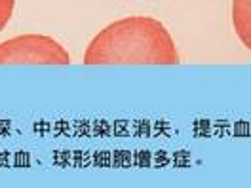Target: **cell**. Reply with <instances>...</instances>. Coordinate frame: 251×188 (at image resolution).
I'll use <instances>...</instances> for the list:
<instances>
[{
    "label": "cell",
    "mask_w": 251,
    "mask_h": 188,
    "mask_svg": "<svg viewBox=\"0 0 251 188\" xmlns=\"http://www.w3.org/2000/svg\"><path fill=\"white\" fill-rule=\"evenodd\" d=\"M172 34L154 17L133 16L105 27L86 47V65H177Z\"/></svg>",
    "instance_id": "6da1fadb"
},
{
    "label": "cell",
    "mask_w": 251,
    "mask_h": 188,
    "mask_svg": "<svg viewBox=\"0 0 251 188\" xmlns=\"http://www.w3.org/2000/svg\"><path fill=\"white\" fill-rule=\"evenodd\" d=\"M71 55L46 34H21L0 44V65H69Z\"/></svg>",
    "instance_id": "7a4b0ae2"
},
{
    "label": "cell",
    "mask_w": 251,
    "mask_h": 188,
    "mask_svg": "<svg viewBox=\"0 0 251 188\" xmlns=\"http://www.w3.org/2000/svg\"><path fill=\"white\" fill-rule=\"evenodd\" d=\"M232 25L240 42L251 51V0H232Z\"/></svg>",
    "instance_id": "3957f363"
},
{
    "label": "cell",
    "mask_w": 251,
    "mask_h": 188,
    "mask_svg": "<svg viewBox=\"0 0 251 188\" xmlns=\"http://www.w3.org/2000/svg\"><path fill=\"white\" fill-rule=\"evenodd\" d=\"M14 6H16V0H0V31L8 25L10 17L14 14Z\"/></svg>",
    "instance_id": "277c9868"
}]
</instances>
